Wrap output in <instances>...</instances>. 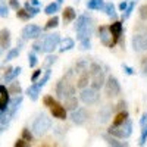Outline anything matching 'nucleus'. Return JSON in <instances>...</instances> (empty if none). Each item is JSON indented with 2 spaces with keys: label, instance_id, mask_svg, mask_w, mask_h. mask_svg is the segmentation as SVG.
<instances>
[{
  "label": "nucleus",
  "instance_id": "obj_1",
  "mask_svg": "<svg viewBox=\"0 0 147 147\" xmlns=\"http://www.w3.org/2000/svg\"><path fill=\"white\" fill-rule=\"evenodd\" d=\"M90 75H91V88L99 91L106 84V80H107L102 65L96 63V62L91 63V66H90Z\"/></svg>",
  "mask_w": 147,
  "mask_h": 147
},
{
  "label": "nucleus",
  "instance_id": "obj_2",
  "mask_svg": "<svg viewBox=\"0 0 147 147\" xmlns=\"http://www.w3.org/2000/svg\"><path fill=\"white\" fill-rule=\"evenodd\" d=\"M50 127H52V119L49 118L47 115L41 113L38 118L34 121V124H32V132L35 134V136L41 137V136H44L49 129H50Z\"/></svg>",
  "mask_w": 147,
  "mask_h": 147
},
{
  "label": "nucleus",
  "instance_id": "obj_3",
  "mask_svg": "<svg viewBox=\"0 0 147 147\" xmlns=\"http://www.w3.org/2000/svg\"><path fill=\"white\" fill-rule=\"evenodd\" d=\"M56 96L59 99H65V100L75 97V87L71 82H68L66 78H62L56 85Z\"/></svg>",
  "mask_w": 147,
  "mask_h": 147
},
{
  "label": "nucleus",
  "instance_id": "obj_4",
  "mask_svg": "<svg viewBox=\"0 0 147 147\" xmlns=\"http://www.w3.org/2000/svg\"><path fill=\"white\" fill-rule=\"evenodd\" d=\"M109 136H112L115 138H128L131 136V132H132V122L128 119L124 125H121V127H113V125H110L109 129Z\"/></svg>",
  "mask_w": 147,
  "mask_h": 147
},
{
  "label": "nucleus",
  "instance_id": "obj_5",
  "mask_svg": "<svg viewBox=\"0 0 147 147\" xmlns=\"http://www.w3.org/2000/svg\"><path fill=\"white\" fill-rule=\"evenodd\" d=\"M99 97H100L99 91L94 90V88H91V87H87V88L81 90L80 100H81L82 103H85V105H94V103L99 102Z\"/></svg>",
  "mask_w": 147,
  "mask_h": 147
},
{
  "label": "nucleus",
  "instance_id": "obj_6",
  "mask_svg": "<svg viewBox=\"0 0 147 147\" xmlns=\"http://www.w3.org/2000/svg\"><path fill=\"white\" fill-rule=\"evenodd\" d=\"M60 43H62V41H60V34H57V32L47 34L44 37V52L52 53Z\"/></svg>",
  "mask_w": 147,
  "mask_h": 147
},
{
  "label": "nucleus",
  "instance_id": "obj_7",
  "mask_svg": "<svg viewBox=\"0 0 147 147\" xmlns=\"http://www.w3.org/2000/svg\"><path fill=\"white\" fill-rule=\"evenodd\" d=\"M41 28L34 24H28L22 30V40H31V38H40L41 37Z\"/></svg>",
  "mask_w": 147,
  "mask_h": 147
},
{
  "label": "nucleus",
  "instance_id": "obj_8",
  "mask_svg": "<svg viewBox=\"0 0 147 147\" xmlns=\"http://www.w3.org/2000/svg\"><path fill=\"white\" fill-rule=\"evenodd\" d=\"M105 90H106V94L109 97H115L121 93V85L118 82V80L112 75H109L107 80H106V84H105Z\"/></svg>",
  "mask_w": 147,
  "mask_h": 147
},
{
  "label": "nucleus",
  "instance_id": "obj_9",
  "mask_svg": "<svg viewBox=\"0 0 147 147\" xmlns=\"http://www.w3.org/2000/svg\"><path fill=\"white\" fill-rule=\"evenodd\" d=\"M87 118H88V113H87V110H85L84 107H78L77 110L71 112V119H72L74 124H77V125L84 124V122L87 121Z\"/></svg>",
  "mask_w": 147,
  "mask_h": 147
},
{
  "label": "nucleus",
  "instance_id": "obj_10",
  "mask_svg": "<svg viewBox=\"0 0 147 147\" xmlns=\"http://www.w3.org/2000/svg\"><path fill=\"white\" fill-rule=\"evenodd\" d=\"M144 40H146V34H136L132 37V49L134 52H144Z\"/></svg>",
  "mask_w": 147,
  "mask_h": 147
},
{
  "label": "nucleus",
  "instance_id": "obj_11",
  "mask_svg": "<svg viewBox=\"0 0 147 147\" xmlns=\"http://www.w3.org/2000/svg\"><path fill=\"white\" fill-rule=\"evenodd\" d=\"M99 34H100V41L109 47L113 46V40H112V34H110V30L107 27H100L99 30Z\"/></svg>",
  "mask_w": 147,
  "mask_h": 147
},
{
  "label": "nucleus",
  "instance_id": "obj_12",
  "mask_svg": "<svg viewBox=\"0 0 147 147\" xmlns=\"http://www.w3.org/2000/svg\"><path fill=\"white\" fill-rule=\"evenodd\" d=\"M91 22H93V19H91L88 15H80V16L77 18V22H75V31H77V32L82 31L87 25H90Z\"/></svg>",
  "mask_w": 147,
  "mask_h": 147
},
{
  "label": "nucleus",
  "instance_id": "obj_13",
  "mask_svg": "<svg viewBox=\"0 0 147 147\" xmlns=\"http://www.w3.org/2000/svg\"><path fill=\"white\" fill-rule=\"evenodd\" d=\"M109 30H110V34H112V37H113V44H115L119 40V37L122 35V22L115 21L113 24H110Z\"/></svg>",
  "mask_w": 147,
  "mask_h": 147
},
{
  "label": "nucleus",
  "instance_id": "obj_14",
  "mask_svg": "<svg viewBox=\"0 0 147 147\" xmlns=\"http://www.w3.org/2000/svg\"><path fill=\"white\" fill-rule=\"evenodd\" d=\"M90 66H91V63L88 62V59H81L80 62H77L74 71H75V74H78V75H82V74L90 71Z\"/></svg>",
  "mask_w": 147,
  "mask_h": 147
},
{
  "label": "nucleus",
  "instance_id": "obj_15",
  "mask_svg": "<svg viewBox=\"0 0 147 147\" xmlns=\"http://www.w3.org/2000/svg\"><path fill=\"white\" fill-rule=\"evenodd\" d=\"M21 71H22L21 66H15V68L7 69L6 74H5V77H3V81H5V82H13V80L21 74Z\"/></svg>",
  "mask_w": 147,
  "mask_h": 147
},
{
  "label": "nucleus",
  "instance_id": "obj_16",
  "mask_svg": "<svg viewBox=\"0 0 147 147\" xmlns=\"http://www.w3.org/2000/svg\"><path fill=\"white\" fill-rule=\"evenodd\" d=\"M52 115H53V118H57V119H60V121H63V119H66V109H65L62 105L56 103V105L52 107Z\"/></svg>",
  "mask_w": 147,
  "mask_h": 147
},
{
  "label": "nucleus",
  "instance_id": "obj_17",
  "mask_svg": "<svg viewBox=\"0 0 147 147\" xmlns=\"http://www.w3.org/2000/svg\"><path fill=\"white\" fill-rule=\"evenodd\" d=\"M21 103H22V96H16V97H13V99L10 100V105H9V109H7V113H9L12 118H13V115L16 113V110L19 109Z\"/></svg>",
  "mask_w": 147,
  "mask_h": 147
},
{
  "label": "nucleus",
  "instance_id": "obj_18",
  "mask_svg": "<svg viewBox=\"0 0 147 147\" xmlns=\"http://www.w3.org/2000/svg\"><path fill=\"white\" fill-rule=\"evenodd\" d=\"M0 46H2V52L7 50L9 46H10V32H9V30H6V28L2 30V38H0Z\"/></svg>",
  "mask_w": 147,
  "mask_h": 147
},
{
  "label": "nucleus",
  "instance_id": "obj_19",
  "mask_svg": "<svg viewBox=\"0 0 147 147\" xmlns=\"http://www.w3.org/2000/svg\"><path fill=\"white\" fill-rule=\"evenodd\" d=\"M128 121V112L127 110H121V112L113 118V127H121V125H124L125 122Z\"/></svg>",
  "mask_w": 147,
  "mask_h": 147
},
{
  "label": "nucleus",
  "instance_id": "obj_20",
  "mask_svg": "<svg viewBox=\"0 0 147 147\" xmlns=\"http://www.w3.org/2000/svg\"><path fill=\"white\" fill-rule=\"evenodd\" d=\"M91 80V75H90V71L88 72H85L82 74V75H80L78 81H77V87L84 90V88H87V85H88V81Z\"/></svg>",
  "mask_w": 147,
  "mask_h": 147
},
{
  "label": "nucleus",
  "instance_id": "obj_21",
  "mask_svg": "<svg viewBox=\"0 0 147 147\" xmlns=\"http://www.w3.org/2000/svg\"><path fill=\"white\" fill-rule=\"evenodd\" d=\"M40 87H38V85H37V84H32V85H30V87L27 88V94H28V97H30V99L31 100H37V99H38V94H40Z\"/></svg>",
  "mask_w": 147,
  "mask_h": 147
},
{
  "label": "nucleus",
  "instance_id": "obj_22",
  "mask_svg": "<svg viewBox=\"0 0 147 147\" xmlns=\"http://www.w3.org/2000/svg\"><path fill=\"white\" fill-rule=\"evenodd\" d=\"M105 2L103 0H87V7L90 10H100L105 9Z\"/></svg>",
  "mask_w": 147,
  "mask_h": 147
},
{
  "label": "nucleus",
  "instance_id": "obj_23",
  "mask_svg": "<svg viewBox=\"0 0 147 147\" xmlns=\"http://www.w3.org/2000/svg\"><path fill=\"white\" fill-rule=\"evenodd\" d=\"M75 47V41H74L72 38H69V37H66L65 40H62V43H60V47H59V50L60 52H68L71 50V49Z\"/></svg>",
  "mask_w": 147,
  "mask_h": 147
},
{
  "label": "nucleus",
  "instance_id": "obj_24",
  "mask_svg": "<svg viewBox=\"0 0 147 147\" xmlns=\"http://www.w3.org/2000/svg\"><path fill=\"white\" fill-rule=\"evenodd\" d=\"M78 99L77 97H71V99H66L65 103H63V107L66 110H71V112H74V110H77L78 107Z\"/></svg>",
  "mask_w": 147,
  "mask_h": 147
},
{
  "label": "nucleus",
  "instance_id": "obj_25",
  "mask_svg": "<svg viewBox=\"0 0 147 147\" xmlns=\"http://www.w3.org/2000/svg\"><path fill=\"white\" fill-rule=\"evenodd\" d=\"M75 18H77L75 9H74V7H65V10H63V21L71 22V21L75 19Z\"/></svg>",
  "mask_w": 147,
  "mask_h": 147
},
{
  "label": "nucleus",
  "instance_id": "obj_26",
  "mask_svg": "<svg viewBox=\"0 0 147 147\" xmlns=\"http://www.w3.org/2000/svg\"><path fill=\"white\" fill-rule=\"evenodd\" d=\"M105 140L107 141L109 147H128L125 143L118 141V138H115V137H112V136H105Z\"/></svg>",
  "mask_w": 147,
  "mask_h": 147
},
{
  "label": "nucleus",
  "instance_id": "obj_27",
  "mask_svg": "<svg viewBox=\"0 0 147 147\" xmlns=\"http://www.w3.org/2000/svg\"><path fill=\"white\" fill-rule=\"evenodd\" d=\"M9 105H10L9 94H2V99H0V112H7Z\"/></svg>",
  "mask_w": 147,
  "mask_h": 147
},
{
  "label": "nucleus",
  "instance_id": "obj_28",
  "mask_svg": "<svg viewBox=\"0 0 147 147\" xmlns=\"http://www.w3.org/2000/svg\"><path fill=\"white\" fill-rule=\"evenodd\" d=\"M103 10L106 12V15H107L109 18H112V19H116V18H118L116 12H115V6H113V3H110V2H109V3H106Z\"/></svg>",
  "mask_w": 147,
  "mask_h": 147
},
{
  "label": "nucleus",
  "instance_id": "obj_29",
  "mask_svg": "<svg viewBox=\"0 0 147 147\" xmlns=\"http://www.w3.org/2000/svg\"><path fill=\"white\" fill-rule=\"evenodd\" d=\"M12 116L7 112H2V119H0V125H2V132L6 131V128L9 127V122H10Z\"/></svg>",
  "mask_w": 147,
  "mask_h": 147
},
{
  "label": "nucleus",
  "instance_id": "obj_30",
  "mask_svg": "<svg viewBox=\"0 0 147 147\" xmlns=\"http://www.w3.org/2000/svg\"><path fill=\"white\" fill-rule=\"evenodd\" d=\"M44 37H40V38H37L32 44V49H34V52H44Z\"/></svg>",
  "mask_w": 147,
  "mask_h": 147
},
{
  "label": "nucleus",
  "instance_id": "obj_31",
  "mask_svg": "<svg viewBox=\"0 0 147 147\" xmlns=\"http://www.w3.org/2000/svg\"><path fill=\"white\" fill-rule=\"evenodd\" d=\"M50 75H52V71H50V69H46V71H44V75L40 78V81H37V85H38L40 88H43L44 85H46V82L50 80Z\"/></svg>",
  "mask_w": 147,
  "mask_h": 147
},
{
  "label": "nucleus",
  "instance_id": "obj_32",
  "mask_svg": "<svg viewBox=\"0 0 147 147\" xmlns=\"http://www.w3.org/2000/svg\"><path fill=\"white\" fill-rule=\"evenodd\" d=\"M59 10V3L56 2V3H50V5H47L46 6V9H44V13H47V15H53L55 16V13Z\"/></svg>",
  "mask_w": 147,
  "mask_h": 147
},
{
  "label": "nucleus",
  "instance_id": "obj_33",
  "mask_svg": "<svg viewBox=\"0 0 147 147\" xmlns=\"http://www.w3.org/2000/svg\"><path fill=\"white\" fill-rule=\"evenodd\" d=\"M9 93H10V94H15V96H19V94L22 93V88H21L19 82H16V81L10 82V87H9Z\"/></svg>",
  "mask_w": 147,
  "mask_h": 147
},
{
  "label": "nucleus",
  "instance_id": "obj_34",
  "mask_svg": "<svg viewBox=\"0 0 147 147\" xmlns=\"http://www.w3.org/2000/svg\"><path fill=\"white\" fill-rule=\"evenodd\" d=\"M24 9H25V10L28 12V13L31 15V18H32V16H35V15H37V13H38V12H40V9H38V7L32 6V5H31L30 2H27V3H25V6H24Z\"/></svg>",
  "mask_w": 147,
  "mask_h": 147
},
{
  "label": "nucleus",
  "instance_id": "obj_35",
  "mask_svg": "<svg viewBox=\"0 0 147 147\" xmlns=\"http://www.w3.org/2000/svg\"><path fill=\"white\" fill-rule=\"evenodd\" d=\"M136 3H137V0H134V2H131V3H129L128 9L124 12V13H122V21H125V19H128V18L131 16V13H132L134 7H136Z\"/></svg>",
  "mask_w": 147,
  "mask_h": 147
},
{
  "label": "nucleus",
  "instance_id": "obj_36",
  "mask_svg": "<svg viewBox=\"0 0 147 147\" xmlns=\"http://www.w3.org/2000/svg\"><path fill=\"white\" fill-rule=\"evenodd\" d=\"M109 116H110V110L107 107H103L100 112H99V121L100 122H106L109 119Z\"/></svg>",
  "mask_w": 147,
  "mask_h": 147
},
{
  "label": "nucleus",
  "instance_id": "obj_37",
  "mask_svg": "<svg viewBox=\"0 0 147 147\" xmlns=\"http://www.w3.org/2000/svg\"><path fill=\"white\" fill-rule=\"evenodd\" d=\"M19 53H21V50H19L18 47L16 49H12V50H9L7 55H6V60H13L15 57L19 56Z\"/></svg>",
  "mask_w": 147,
  "mask_h": 147
},
{
  "label": "nucleus",
  "instance_id": "obj_38",
  "mask_svg": "<svg viewBox=\"0 0 147 147\" xmlns=\"http://www.w3.org/2000/svg\"><path fill=\"white\" fill-rule=\"evenodd\" d=\"M57 25H59V18L55 15L53 18H50V19L47 21V24H46V28H47V30H50V28H55V27H57Z\"/></svg>",
  "mask_w": 147,
  "mask_h": 147
},
{
  "label": "nucleus",
  "instance_id": "obj_39",
  "mask_svg": "<svg viewBox=\"0 0 147 147\" xmlns=\"http://www.w3.org/2000/svg\"><path fill=\"white\" fill-rule=\"evenodd\" d=\"M43 103H44V106H47V107H53L55 105H56V100L53 99V96H46L44 99H43Z\"/></svg>",
  "mask_w": 147,
  "mask_h": 147
},
{
  "label": "nucleus",
  "instance_id": "obj_40",
  "mask_svg": "<svg viewBox=\"0 0 147 147\" xmlns=\"http://www.w3.org/2000/svg\"><path fill=\"white\" fill-rule=\"evenodd\" d=\"M16 15H18V18H19V19H22V21H27V19H30V18H31V15L28 13V12H27L25 9H19V10H16Z\"/></svg>",
  "mask_w": 147,
  "mask_h": 147
},
{
  "label": "nucleus",
  "instance_id": "obj_41",
  "mask_svg": "<svg viewBox=\"0 0 147 147\" xmlns=\"http://www.w3.org/2000/svg\"><path fill=\"white\" fill-rule=\"evenodd\" d=\"M37 62H38V59H37L35 53H34V52H30V53H28V65H30L31 68H34V66L37 65Z\"/></svg>",
  "mask_w": 147,
  "mask_h": 147
},
{
  "label": "nucleus",
  "instance_id": "obj_42",
  "mask_svg": "<svg viewBox=\"0 0 147 147\" xmlns=\"http://www.w3.org/2000/svg\"><path fill=\"white\" fill-rule=\"evenodd\" d=\"M56 59H57V57H56L55 55H49V56L46 57V62H44L46 68H47V69H50V66H52V65L56 62Z\"/></svg>",
  "mask_w": 147,
  "mask_h": 147
},
{
  "label": "nucleus",
  "instance_id": "obj_43",
  "mask_svg": "<svg viewBox=\"0 0 147 147\" xmlns=\"http://www.w3.org/2000/svg\"><path fill=\"white\" fill-rule=\"evenodd\" d=\"M146 141H147V124L143 127V129H141V137H140V146H144L146 144Z\"/></svg>",
  "mask_w": 147,
  "mask_h": 147
},
{
  "label": "nucleus",
  "instance_id": "obj_44",
  "mask_svg": "<svg viewBox=\"0 0 147 147\" xmlns=\"http://www.w3.org/2000/svg\"><path fill=\"white\" fill-rule=\"evenodd\" d=\"M22 138L25 140L27 143L32 140V134H31V131H30L28 128H24V129H22Z\"/></svg>",
  "mask_w": 147,
  "mask_h": 147
},
{
  "label": "nucleus",
  "instance_id": "obj_45",
  "mask_svg": "<svg viewBox=\"0 0 147 147\" xmlns=\"http://www.w3.org/2000/svg\"><path fill=\"white\" fill-rule=\"evenodd\" d=\"M140 18L143 19V21H147V3L146 5H143L141 7H140Z\"/></svg>",
  "mask_w": 147,
  "mask_h": 147
},
{
  "label": "nucleus",
  "instance_id": "obj_46",
  "mask_svg": "<svg viewBox=\"0 0 147 147\" xmlns=\"http://www.w3.org/2000/svg\"><path fill=\"white\" fill-rule=\"evenodd\" d=\"M7 6L5 5V0H2V5H0V16L2 18H5V16H7Z\"/></svg>",
  "mask_w": 147,
  "mask_h": 147
},
{
  "label": "nucleus",
  "instance_id": "obj_47",
  "mask_svg": "<svg viewBox=\"0 0 147 147\" xmlns=\"http://www.w3.org/2000/svg\"><path fill=\"white\" fill-rule=\"evenodd\" d=\"M90 47H91L90 38H87V40H82V41H81V50H88Z\"/></svg>",
  "mask_w": 147,
  "mask_h": 147
},
{
  "label": "nucleus",
  "instance_id": "obj_48",
  "mask_svg": "<svg viewBox=\"0 0 147 147\" xmlns=\"http://www.w3.org/2000/svg\"><path fill=\"white\" fill-rule=\"evenodd\" d=\"M141 74L144 77H147V57H144L141 62Z\"/></svg>",
  "mask_w": 147,
  "mask_h": 147
},
{
  "label": "nucleus",
  "instance_id": "obj_49",
  "mask_svg": "<svg viewBox=\"0 0 147 147\" xmlns=\"http://www.w3.org/2000/svg\"><path fill=\"white\" fill-rule=\"evenodd\" d=\"M15 147H28V143L24 140V138H19V140H16Z\"/></svg>",
  "mask_w": 147,
  "mask_h": 147
},
{
  "label": "nucleus",
  "instance_id": "obj_50",
  "mask_svg": "<svg viewBox=\"0 0 147 147\" xmlns=\"http://www.w3.org/2000/svg\"><path fill=\"white\" fill-rule=\"evenodd\" d=\"M41 72H43L41 69H37V71H35V72L32 74V77H31V81H32V82H37V80H38V77L41 75Z\"/></svg>",
  "mask_w": 147,
  "mask_h": 147
},
{
  "label": "nucleus",
  "instance_id": "obj_51",
  "mask_svg": "<svg viewBox=\"0 0 147 147\" xmlns=\"http://www.w3.org/2000/svg\"><path fill=\"white\" fill-rule=\"evenodd\" d=\"M122 68H124V71H125V72L128 74V75H132V74H134V69H132L131 66H128V65H125V63H124V65H122Z\"/></svg>",
  "mask_w": 147,
  "mask_h": 147
},
{
  "label": "nucleus",
  "instance_id": "obj_52",
  "mask_svg": "<svg viewBox=\"0 0 147 147\" xmlns=\"http://www.w3.org/2000/svg\"><path fill=\"white\" fill-rule=\"evenodd\" d=\"M128 6H129V5H128L127 2H122V3H119V10H121V12H125V10L128 9Z\"/></svg>",
  "mask_w": 147,
  "mask_h": 147
},
{
  "label": "nucleus",
  "instance_id": "obj_53",
  "mask_svg": "<svg viewBox=\"0 0 147 147\" xmlns=\"http://www.w3.org/2000/svg\"><path fill=\"white\" fill-rule=\"evenodd\" d=\"M10 6L16 10H19V0H10Z\"/></svg>",
  "mask_w": 147,
  "mask_h": 147
},
{
  "label": "nucleus",
  "instance_id": "obj_54",
  "mask_svg": "<svg viewBox=\"0 0 147 147\" xmlns=\"http://www.w3.org/2000/svg\"><path fill=\"white\" fill-rule=\"evenodd\" d=\"M0 93H2V94H10V93H9V88H6L3 84L0 85Z\"/></svg>",
  "mask_w": 147,
  "mask_h": 147
},
{
  "label": "nucleus",
  "instance_id": "obj_55",
  "mask_svg": "<svg viewBox=\"0 0 147 147\" xmlns=\"http://www.w3.org/2000/svg\"><path fill=\"white\" fill-rule=\"evenodd\" d=\"M32 6H35V7H38V5H40V2H38V0H31V2H30Z\"/></svg>",
  "mask_w": 147,
  "mask_h": 147
},
{
  "label": "nucleus",
  "instance_id": "obj_56",
  "mask_svg": "<svg viewBox=\"0 0 147 147\" xmlns=\"http://www.w3.org/2000/svg\"><path fill=\"white\" fill-rule=\"evenodd\" d=\"M122 107L125 109V102H124V100H121V102L118 103V109H122Z\"/></svg>",
  "mask_w": 147,
  "mask_h": 147
},
{
  "label": "nucleus",
  "instance_id": "obj_57",
  "mask_svg": "<svg viewBox=\"0 0 147 147\" xmlns=\"http://www.w3.org/2000/svg\"><path fill=\"white\" fill-rule=\"evenodd\" d=\"M147 50V34H146V40H144V52Z\"/></svg>",
  "mask_w": 147,
  "mask_h": 147
},
{
  "label": "nucleus",
  "instance_id": "obj_58",
  "mask_svg": "<svg viewBox=\"0 0 147 147\" xmlns=\"http://www.w3.org/2000/svg\"><path fill=\"white\" fill-rule=\"evenodd\" d=\"M62 2H63V0H57V3H59V5H60V3H62Z\"/></svg>",
  "mask_w": 147,
  "mask_h": 147
},
{
  "label": "nucleus",
  "instance_id": "obj_59",
  "mask_svg": "<svg viewBox=\"0 0 147 147\" xmlns=\"http://www.w3.org/2000/svg\"><path fill=\"white\" fill-rule=\"evenodd\" d=\"M43 147H47V146H43Z\"/></svg>",
  "mask_w": 147,
  "mask_h": 147
}]
</instances>
